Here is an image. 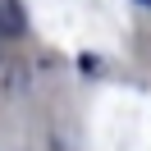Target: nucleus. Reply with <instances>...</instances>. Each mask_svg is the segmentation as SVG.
<instances>
[{"instance_id": "f257e3e1", "label": "nucleus", "mask_w": 151, "mask_h": 151, "mask_svg": "<svg viewBox=\"0 0 151 151\" xmlns=\"http://www.w3.org/2000/svg\"><path fill=\"white\" fill-rule=\"evenodd\" d=\"M23 32V9L19 0H0V37H19Z\"/></svg>"}, {"instance_id": "f03ea898", "label": "nucleus", "mask_w": 151, "mask_h": 151, "mask_svg": "<svg viewBox=\"0 0 151 151\" xmlns=\"http://www.w3.org/2000/svg\"><path fill=\"white\" fill-rule=\"evenodd\" d=\"M137 5H147V9H151V0H137Z\"/></svg>"}]
</instances>
